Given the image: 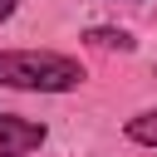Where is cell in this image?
I'll list each match as a JSON object with an SVG mask.
<instances>
[{"instance_id": "6da1fadb", "label": "cell", "mask_w": 157, "mask_h": 157, "mask_svg": "<svg viewBox=\"0 0 157 157\" xmlns=\"http://www.w3.org/2000/svg\"><path fill=\"white\" fill-rule=\"evenodd\" d=\"M88 69L78 54L64 49H0V88L15 93H74L83 88Z\"/></svg>"}, {"instance_id": "7a4b0ae2", "label": "cell", "mask_w": 157, "mask_h": 157, "mask_svg": "<svg viewBox=\"0 0 157 157\" xmlns=\"http://www.w3.org/2000/svg\"><path fill=\"white\" fill-rule=\"evenodd\" d=\"M49 142V128L25 113H0V157H29Z\"/></svg>"}, {"instance_id": "3957f363", "label": "cell", "mask_w": 157, "mask_h": 157, "mask_svg": "<svg viewBox=\"0 0 157 157\" xmlns=\"http://www.w3.org/2000/svg\"><path fill=\"white\" fill-rule=\"evenodd\" d=\"M123 137L137 147H157V108H142L132 118H123Z\"/></svg>"}, {"instance_id": "277c9868", "label": "cell", "mask_w": 157, "mask_h": 157, "mask_svg": "<svg viewBox=\"0 0 157 157\" xmlns=\"http://www.w3.org/2000/svg\"><path fill=\"white\" fill-rule=\"evenodd\" d=\"M83 39H88L93 49H118V54H132V49H137V39H132L128 29H113V25H93V29H83Z\"/></svg>"}, {"instance_id": "5b68a950", "label": "cell", "mask_w": 157, "mask_h": 157, "mask_svg": "<svg viewBox=\"0 0 157 157\" xmlns=\"http://www.w3.org/2000/svg\"><path fill=\"white\" fill-rule=\"evenodd\" d=\"M15 10H20V0H0V25H5V20L15 15Z\"/></svg>"}, {"instance_id": "8992f818", "label": "cell", "mask_w": 157, "mask_h": 157, "mask_svg": "<svg viewBox=\"0 0 157 157\" xmlns=\"http://www.w3.org/2000/svg\"><path fill=\"white\" fill-rule=\"evenodd\" d=\"M132 5H142V0H132Z\"/></svg>"}]
</instances>
